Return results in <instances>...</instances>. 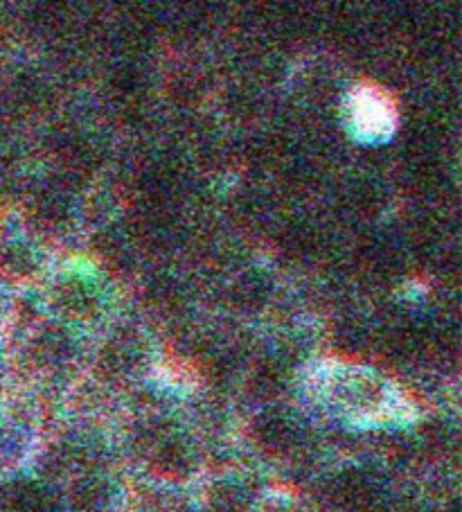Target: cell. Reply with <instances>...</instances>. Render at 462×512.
Segmentation results:
<instances>
[{"instance_id": "6da1fadb", "label": "cell", "mask_w": 462, "mask_h": 512, "mask_svg": "<svg viewBox=\"0 0 462 512\" xmlns=\"http://www.w3.org/2000/svg\"><path fill=\"white\" fill-rule=\"evenodd\" d=\"M109 492L104 490L102 483L86 481L75 492V508L77 512H104Z\"/></svg>"}, {"instance_id": "7a4b0ae2", "label": "cell", "mask_w": 462, "mask_h": 512, "mask_svg": "<svg viewBox=\"0 0 462 512\" xmlns=\"http://www.w3.org/2000/svg\"><path fill=\"white\" fill-rule=\"evenodd\" d=\"M7 512H46V506H43L37 490L23 488L10 494V499H7Z\"/></svg>"}, {"instance_id": "3957f363", "label": "cell", "mask_w": 462, "mask_h": 512, "mask_svg": "<svg viewBox=\"0 0 462 512\" xmlns=\"http://www.w3.org/2000/svg\"><path fill=\"white\" fill-rule=\"evenodd\" d=\"M246 501L244 494L237 488H221L212 494V512H244Z\"/></svg>"}, {"instance_id": "277c9868", "label": "cell", "mask_w": 462, "mask_h": 512, "mask_svg": "<svg viewBox=\"0 0 462 512\" xmlns=\"http://www.w3.org/2000/svg\"><path fill=\"white\" fill-rule=\"evenodd\" d=\"M289 436V429L282 420H266L264 422V438L271 443H284Z\"/></svg>"}]
</instances>
